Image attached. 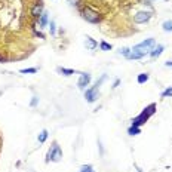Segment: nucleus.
<instances>
[{
    "mask_svg": "<svg viewBox=\"0 0 172 172\" xmlns=\"http://www.w3.org/2000/svg\"><path fill=\"white\" fill-rule=\"evenodd\" d=\"M166 96H172V88H168L162 92V98H166Z\"/></svg>",
    "mask_w": 172,
    "mask_h": 172,
    "instance_id": "obj_20",
    "label": "nucleus"
},
{
    "mask_svg": "<svg viewBox=\"0 0 172 172\" xmlns=\"http://www.w3.org/2000/svg\"><path fill=\"white\" fill-rule=\"evenodd\" d=\"M163 49H165V47H163L162 45H157V46L153 49V51H150L151 58H153V59H156L157 56H160V55H162V52H163Z\"/></svg>",
    "mask_w": 172,
    "mask_h": 172,
    "instance_id": "obj_9",
    "label": "nucleus"
},
{
    "mask_svg": "<svg viewBox=\"0 0 172 172\" xmlns=\"http://www.w3.org/2000/svg\"><path fill=\"white\" fill-rule=\"evenodd\" d=\"M129 52H131V49H128V47H123V49L120 51V54H122V55H125V56H128Z\"/></svg>",
    "mask_w": 172,
    "mask_h": 172,
    "instance_id": "obj_21",
    "label": "nucleus"
},
{
    "mask_svg": "<svg viewBox=\"0 0 172 172\" xmlns=\"http://www.w3.org/2000/svg\"><path fill=\"white\" fill-rule=\"evenodd\" d=\"M36 104H37V96H33V100H31V107H34Z\"/></svg>",
    "mask_w": 172,
    "mask_h": 172,
    "instance_id": "obj_23",
    "label": "nucleus"
},
{
    "mask_svg": "<svg viewBox=\"0 0 172 172\" xmlns=\"http://www.w3.org/2000/svg\"><path fill=\"white\" fill-rule=\"evenodd\" d=\"M80 172H94V169H92L91 165H83V166L80 168Z\"/></svg>",
    "mask_w": 172,
    "mask_h": 172,
    "instance_id": "obj_19",
    "label": "nucleus"
},
{
    "mask_svg": "<svg viewBox=\"0 0 172 172\" xmlns=\"http://www.w3.org/2000/svg\"><path fill=\"white\" fill-rule=\"evenodd\" d=\"M56 71L61 73V74H64V76H71V74H74V70H71V68H64V67H58Z\"/></svg>",
    "mask_w": 172,
    "mask_h": 172,
    "instance_id": "obj_12",
    "label": "nucleus"
},
{
    "mask_svg": "<svg viewBox=\"0 0 172 172\" xmlns=\"http://www.w3.org/2000/svg\"><path fill=\"white\" fill-rule=\"evenodd\" d=\"M85 43H86V47H88V49H91V51H94V49L98 46V43H96V42H95L92 37H89V36L86 37V42H85Z\"/></svg>",
    "mask_w": 172,
    "mask_h": 172,
    "instance_id": "obj_10",
    "label": "nucleus"
},
{
    "mask_svg": "<svg viewBox=\"0 0 172 172\" xmlns=\"http://www.w3.org/2000/svg\"><path fill=\"white\" fill-rule=\"evenodd\" d=\"M104 79H105V76H103L100 80H98L95 83V86H92V88H89V89H86L85 98H86V101H88V103H95L96 101V98H98V89H100V86L104 82Z\"/></svg>",
    "mask_w": 172,
    "mask_h": 172,
    "instance_id": "obj_4",
    "label": "nucleus"
},
{
    "mask_svg": "<svg viewBox=\"0 0 172 172\" xmlns=\"http://www.w3.org/2000/svg\"><path fill=\"white\" fill-rule=\"evenodd\" d=\"M47 12H43V14L40 15V19H39V25L42 27V28H45L46 25H47Z\"/></svg>",
    "mask_w": 172,
    "mask_h": 172,
    "instance_id": "obj_11",
    "label": "nucleus"
},
{
    "mask_svg": "<svg viewBox=\"0 0 172 172\" xmlns=\"http://www.w3.org/2000/svg\"><path fill=\"white\" fill-rule=\"evenodd\" d=\"M51 34L55 36V21H51Z\"/></svg>",
    "mask_w": 172,
    "mask_h": 172,
    "instance_id": "obj_22",
    "label": "nucleus"
},
{
    "mask_svg": "<svg viewBox=\"0 0 172 172\" xmlns=\"http://www.w3.org/2000/svg\"><path fill=\"white\" fill-rule=\"evenodd\" d=\"M138 172H141V169H138Z\"/></svg>",
    "mask_w": 172,
    "mask_h": 172,
    "instance_id": "obj_27",
    "label": "nucleus"
},
{
    "mask_svg": "<svg viewBox=\"0 0 172 172\" xmlns=\"http://www.w3.org/2000/svg\"><path fill=\"white\" fill-rule=\"evenodd\" d=\"M162 27H163L165 31H172V21H165L162 24Z\"/></svg>",
    "mask_w": 172,
    "mask_h": 172,
    "instance_id": "obj_16",
    "label": "nucleus"
},
{
    "mask_svg": "<svg viewBox=\"0 0 172 172\" xmlns=\"http://www.w3.org/2000/svg\"><path fill=\"white\" fill-rule=\"evenodd\" d=\"M70 3L73 5V6H77L79 3H77V0H70Z\"/></svg>",
    "mask_w": 172,
    "mask_h": 172,
    "instance_id": "obj_24",
    "label": "nucleus"
},
{
    "mask_svg": "<svg viewBox=\"0 0 172 172\" xmlns=\"http://www.w3.org/2000/svg\"><path fill=\"white\" fill-rule=\"evenodd\" d=\"M0 63H6V58L3 55H0Z\"/></svg>",
    "mask_w": 172,
    "mask_h": 172,
    "instance_id": "obj_25",
    "label": "nucleus"
},
{
    "mask_svg": "<svg viewBox=\"0 0 172 172\" xmlns=\"http://www.w3.org/2000/svg\"><path fill=\"white\" fill-rule=\"evenodd\" d=\"M89 83H91V74H88V73H82L80 79H79V83H77L79 88H80V89H85Z\"/></svg>",
    "mask_w": 172,
    "mask_h": 172,
    "instance_id": "obj_8",
    "label": "nucleus"
},
{
    "mask_svg": "<svg viewBox=\"0 0 172 172\" xmlns=\"http://www.w3.org/2000/svg\"><path fill=\"white\" fill-rule=\"evenodd\" d=\"M151 18V12H147V10H141V12H138L137 15L133 17V21L137 22V24H144V22H147Z\"/></svg>",
    "mask_w": 172,
    "mask_h": 172,
    "instance_id": "obj_6",
    "label": "nucleus"
},
{
    "mask_svg": "<svg viewBox=\"0 0 172 172\" xmlns=\"http://www.w3.org/2000/svg\"><path fill=\"white\" fill-rule=\"evenodd\" d=\"M100 47H101V51H110V49H111V45L107 43V42H101Z\"/></svg>",
    "mask_w": 172,
    "mask_h": 172,
    "instance_id": "obj_18",
    "label": "nucleus"
},
{
    "mask_svg": "<svg viewBox=\"0 0 172 172\" xmlns=\"http://www.w3.org/2000/svg\"><path fill=\"white\" fill-rule=\"evenodd\" d=\"M137 80H138V83H141V85H142V83H145L147 80H149V74H147V73H141V74L138 76V79H137Z\"/></svg>",
    "mask_w": 172,
    "mask_h": 172,
    "instance_id": "obj_14",
    "label": "nucleus"
},
{
    "mask_svg": "<svg viewBox=\"0 0 172 172\" xmlns=\"http://www.w3.org/2000/svg\"><path fill=\"white\" fill-rule=\"evenodd\" d=\"M156 113V104H150L149 107H145L144 110H142V113L140 114V116H137L133 120H132V126H135V128H140L141 125H144L147 120H149L153 114Z\"/></svg>",
    "mask_w": 172,
    "mask_h": 172,
    "instance_id": "obj_2",
    "label": "nucleus"
},
{
    "mask_svg": "<svg viewBox=\"0 0 172 172\" xmlns=\"http://www.w3.org/2000/svg\"><path fill=\"white\" fill-rule=\"evenodd\" d=\"M140 132H141V129H140V128H135V126H131V128L128 129V133H129V135H138Z\"/></svg>",
    "mask_w": 172,
    "mask_h": 172,
    "instance_id": "obj_17",
    "label": "nucleus"
},
{
    "mask_svg": "<svg viewBox=\"0 0 172 172\" xmlns=\"http://www.w3.org/2000/svg\"><path fill=\"white\" fill-rule=\"evenodd\" d=\"M83 18L88 22H92V24H98L101 21V17L98 15V12L91 9V8H85L83 9Z\"/></svg>",
    "mask_w": 172,
    "mask_h": 172,
    "instance_id": "obj_5",
    "label": "nucleus"
},
{
    "mask_svg": "<svg viewBox=\"0 0 172 172\" xmlns=\"http://www.w3.org/2000/svg\"><path fill=\"white\" fill-rule=\"evenodd\" d=\"M154 46V39H145L144 42H141L140 45L133 46V49L129 52V55L126 56L128 59H140L142 58L145 54L150 52V49Z\"/></svg>",
    "mask_w": 172,
    "mask_h": 172,
    "instance_id": "obj_1",
    "label": "nucleus"
},
{
    "mask_svg": "<svg viewBox=\"0 0 172 172\" xmlns=\"http://www.w3.org/2000/svg\"><path fill=\"white\" fill-rule=\"evenodd\" d=\"M46 140H47V131H46V129H43V131L39 133V142H40V144H43Z\"/></svg>",
    "mask_w": 172,
    "mask_h": 172,
    "instance_id": "obj_13",
    "label": "nucleus"
},
{
    "mask_svg": "<svg viewBox=\"0 0 172 172\" xmlns=\"http://www.w3.org/2000/svg\"><path fill=\"white\" fill-rule=\"evenodd\" d=\"M61 159H63V150H61V147L56 141L52 142V147L49 149L47 154H46V162H59Z\"/></svg>",
    "mask_w": 172,
    "mask_h": 172,
    "instance_id": "obj_3",
    "label": "nucleus"
},
{
    "mask_svg": "<svg viewBox=\"0 0 172 172\" xmlns=\"http://www.w3.org/2000/svg\"><path fill=\"white\" fill-rule=\"evenodd\" d=\"M166 67H172V61H168V63H165Z\"/></svg>",
    "mask_w": 172,
    "mask_h": 172,
    "instance_id": "obj_26",
    "label": "nucleus"
},
{
    "mask_svg": "<svg viewBox=\"0 0 172 172\" xmlns=\"http://www.w3.org/2000/svg\"><path fill=\"white\" fill-rule=\"evenodd\" d=\"M42 14H43V2L40 0V2L34 3V6L31 8V17L33 18H39Z\"/></svg>",
    "mask_w": 172,
    "mask_h": 172,
    "instance_id": "obj_7",
    "label": "nucleus"
},
{
    "mask_svg": "<svg viewBox=\"0 0 172 172\" xmlns=\"http://www.w3.org/2000/svg\"><path fill=\"white\" fill-rule=\"evenodd\" d=\"M21 73H22V74H34V73H37V68H34V67H31V68H22Z\"/></svg>",
    "mask_w": 172,
    "mask_h": 172,
    "instance_id": "obj_15",
    "label": "nucleus"
}]
</instances>
